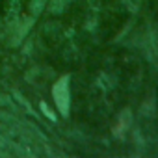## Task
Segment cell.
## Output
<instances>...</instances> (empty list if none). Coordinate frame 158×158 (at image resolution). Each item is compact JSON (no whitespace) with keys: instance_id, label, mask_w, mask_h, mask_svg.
<instances>
[{"instance_id":"6da1fadb","label":"cell","mask_w":158,"mask_h":158,"mask_svg":"<svg viewBox=\"0 0 158 158\" xmlns=\"http://www.w3.org/2000/svg\"><path fill=\"white\" fill-rule=\"evenodd\" d=\"M52 97L54 102L60 110V114L63 117L69 115V108H71V91H69V74H63L60 80L54 84L52 88Z\"/></svg>"}]
</instances>
